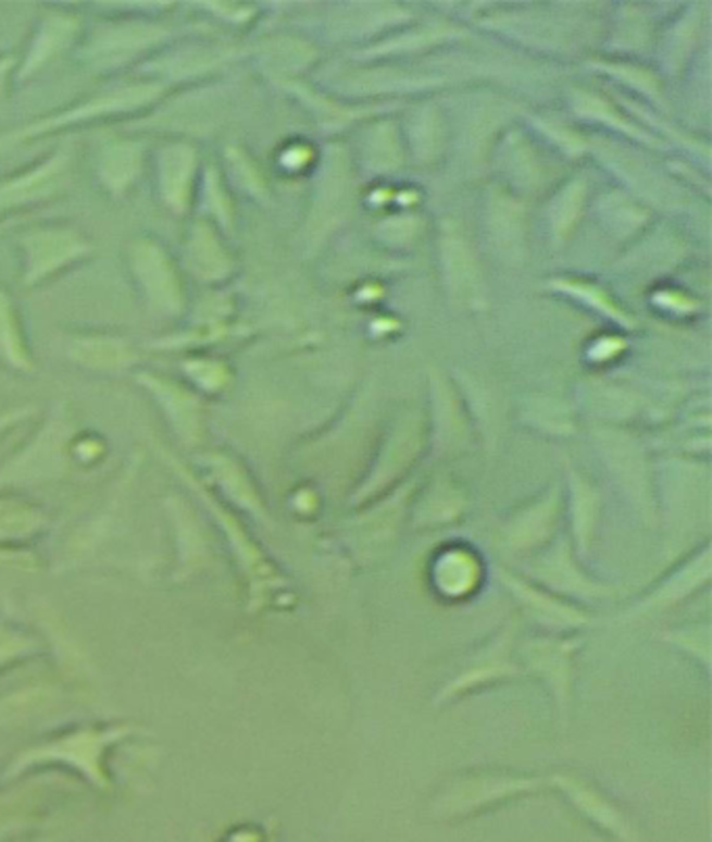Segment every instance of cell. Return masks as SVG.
Masks as SVG:
<instances>
[{"label": "cell", "instance_id": "1", "mask_svg": "<svg viewBox=\"0 0 712 842\" xmlns=\"http://www.w3.org/2000/svg\"><path fill=\"white\" fill-rule=\"evenodd\" d=\"M134 283L151 312L176 318L185 312L186 297L180 272L167 249L153 237H136L128 247Z\"/></svg>", "mask_w": 712, "mask_h": 842}, {"label": "cell", "instance_id": "2", "mask_svg": "<svg viewBox=\"0 0 712 842\" xmlns=\"http://www.w3.org/2000/svg\"><path fill=\"white\" fill-rule=\"evenodd\" d=\"M24 253V285L36 287L61 270L86 260L95 247L72 226H36L20 238Z\"/></svg>", "mask_w": 712, "mask_h": 842}, {"label": "cell", "instance_id": "3", "mask_svg": "<svg viewBox=\"0 0 712 842\" xmlns=\"http://www.w3.org/2000/svg\"><path fill=\"white\" fill-rule=\"evenodd\" d=\"M161 95H163V86L153 84V82H149V84H133V86H124V88H115V90H109L105 95H99V97L88 99V101L82 103V106L72 107L70 111H63V113H57V115H51V117H47V120L34 122V126H27V128L17 132V134H7V138H9V145H11V143H15V140H20V138L34 136V134L57 131V128L72 126V124H79V122L99 120V117L113 115V113L134 111V109H140V107L155 103Z\"/></svg>", "mask_w": 712, "mask_h": 842}, {"label": "cell", "instance_id": "4", "mask_svg": "<svg viewBox=\"0 0 712 842\" xmlns=\"http://www.w3.org/2000/svg\"><path fill=\"white\" fill-rule=\"evenodd\" d=\"M167 29L159 24L122 22L99 29L84 47V61L95 70H111L133 61L151 47L167 38Z\"/></svg>", "mask_w": 712, "mask_h": 842}, {"label": "cell", "instance_id": "5", "mask_svg": "<svg viewBox=\"0 0 712 842\" xmlns=\"http://www.w3.org/2000/svg\"><path fill=\"white\" fill-rule=\"evenodd\" d=\"M67 165L70 153L59 147L42 161L0 181V213L26 208L57 195L65 181Z\"/></svg>", "mask_w": 712, "mask_h": 842}, {"label": "cell", "instance_id": "6", "mask_svg": "<svg viewBox=\"0 0 712 842\" xmlns=\"http://www.w3.org/2000/svg\"><path fill=\"white\" fill-rule=\"evenodd\" d=\"M197 151L192 143H167L158 153V193L165 210L185 215L190 210L197 176Z\"/></svg>", "mask_w": 712, "mask_h": 842}, {"label": "cell", "instance_id": "7", "mask_svg": "<svg viewBox=\"0 0 712 842\" xmlns=\"http://www.w3.org/2000/svg\"><path fill=\"white\" fill-rule=\"evenodd\" d=\"M145 149L136 140L111 138L105 140L95 159V172L101 186L111 197H124L130 193L142 174Z\"/></svg>", "mask_w": 712, "mask_h": 842}, {"label": "cell", "instance_id": "8", "mask_svg": "<svg viewBox=\"0 0 712 842\" xmlns=\"http://www.w3.org/2000/svg\"><path fill=\"white\" fill-rule=\"evenodd\" d=\"M67 356L82 369L95 372H122L138 360L130 343L103 333H82L70 337Z\"/></svg>", "mask_w": 712, "mask_h": 842}, {"label": "cell", "instance_id": "9", "mask_svg": "<svg viewBox=\"0 0 712 842\" xmlns=\"http://www.w3.org/2000/svg\"><path fill=\"white\" fill-rule=\"evenodd\" d=\"M79 20L76 15L51 11L38 24L36 36L26 54V61L20 67L17 78L27 79L34 76L42 65H47L61 51H65L78 36Z\"/></svg>", "mask_w": 712, "mask_h": 842}, {"label": "cell", "instance_id": "10", "mask_svg": "<svg viewBox=\"0 0 712 842\" xmlns=\"http://www.w3.org/2000/svg\"><path fill=\"white\" fill-rule=\"evenodd\" d=\"M0 360H4L11 369L22 372L34 370L22 320L17 314L15 301L9 290L4 289V285H0Z\"/></svg>", "mask_w": 712, "mask_h": 842}, {"label": "cell", "instance_id": "11", "mask_svg": "<svg viewBox=\"0 0 712 842\" xmlns=\"http://www.w3.org/2000/svg\"><path fill=\"white\" fill-rule=\"evenodd\" d=\"M140 383L147 385V389L155 395L167 417L176 422V429H180L185 435L195 433V419H197V404L195 397L183 389L180 385L165 381L158 374L140 372Z\"/></svg>", "mask_w": 712, "mask_h": 842}, {"label": "cell", "instance_id": "12", "mask_svg": "<svg viewBox=\"0 0 712 842\" xmlns=\"http://www.w3.org/2000/svg\"><path fill=\"white\" fill-rule=\"evenodd\" d=\"M212 256H220V249L215 245L210 228L205 224L192 226L185 245L186 268L192 272V276L199 278H215L222 270V262L213 260Z\"/></svg>", "mask_w": 712, "mask_h": 842}, {"label": "cell", "instance_id": "13", "mask_svg": "<svg viewBox=\"0 0 712 842\" xmlns=\"http://www.w3.org/2000/svg\"><path fill=\"white\" fill-rule=\"evenodd\" d=\"M183 370L192 383H197L201 387L210 389V387H217L222 383V369L213 362H208V360L190 358V360L183 362Z\"/></svg>", "mask_w": 712, "mask_h": 842}, {"label": "cell", "instance_id": "14", "mask_svg": "<svg viewBox=\"0 0 712 842\" xmlns=\"http://www.w3.org/2000/svg\"><path fill=\"white\" fill-rule=\"evenodd\" d=\"M15 63H17V59L11 57V54L0 57V97H2V92H4V82L9 78V74H11V70H13Z\"/></svg>", "mask_w": 712, "mask_h": 842}, {"label": "cell", "instance_id": "15", "mask_svg": "<svg viewBox=\"0 0 712 842\" xmlns=\"http://www.w3.org/2000/svg\"><path fill=\"white\" fill-rule=\"evenodd\" d=\"M17 222V220H15ZM15 222H0V233H4V231H9Z\"/></svg>", "mask_w": 712, "mask_h": 842}, {"label": "cell", "instance_id": "16", "mask_svg": "<svg viewBox=\"0 0 712 842\" xmlns=\"http://www.w3.org/2000/svg\"><path fill=\"white\" fill-rule=\"evenodd\" d=\"M7 147V138L4 136H0V151Z\"/></svg>", "mask_w": 712, "mask_h": 842}]
</instances>
